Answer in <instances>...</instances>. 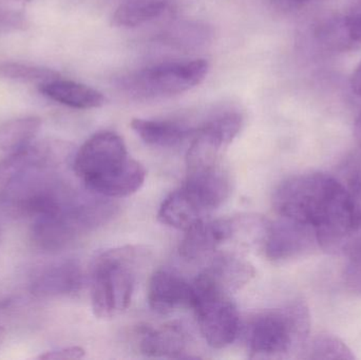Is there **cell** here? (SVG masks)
<instances>
[{
	"label": "cell",
	"mask_w": 361,
	"mask_h": 360,
	"mask_svg": "<svg viewBox=\"0 0 361 360\" xmlns=\"http://www.w3.org/2000/svg\"><path fill=\"white\" fill-rule=\"evenodd\" d=\"M241 127V116L227 113L195 129L187 152V168L212 166L221 163L223 150L237 137Z\"/></svg>",
	"instance_id": "cell-7"
},
{
	"label": "cell",
	"mask_w": 361,
	"mask_h": 360,
	"mask_svg": "<svg viewBox=\"0 0 361 360\" xmlns=\"http://www.w3.org/2000/svg\"><path fill=\"white\" fill-rule=\"evenodd\" d=\"M206 213L189 196L183 187L171 192L159 209V221L169 228L187 230L201 220L205 219Z\"/></svg>",
	"instance_id": "cell-16"
},
{
	"label": "cell",
	"mask_w": 361,
	"mask_h": 360,
	"mask_svg": "<svg viewBox=\"0 0 361 360\" xmlns=\"http://www.w3.org/2000/svg\"><path fill=\"white\" fill-rule=\"evenodd\" d=\"M149 306L159 314L192 309L193 287L177 273L157 271L148 285Z\"/></svg>",
	"instance_id": "cell-11"
},
{
	"label": "cell",
	"mask_w": 361,
	"mask_h": 360,
	"mask_svg": "<svg viewBox=\"0 0 361 360\" xmlns=\"http://www.w3.org/2000/svg\"><path fill=\"white\" fill-rule=\"evenodd\" d=\"M263 243L267 257L273 261L297 259L319 249L311 228L282 217L269 223Z\"/></svg>",
	"instance_id": "cell-8"
},
{
	"label": "cell",
	"mask_w": 361,
	"mask_h": 360,
	"mask_svg": "<svg viewBox=\"0 0 361 360\" xmlns=\"http://www.w3.org/2000/svg\"><path fill=\"white\" fill-rule=\"evenodd\" d=\"M187 169V178L182 187L206 215L228 199L231 192V178L221 163Z\"/></svg>",
	"instance_id": "cell-10"
},
{
	"label": "cell",
	"mask_w": 361,
	"mask_h": 360,
	"mask_svg": "<svg viewBox=\"0 0 361 360\" xmlns=\"http://www.w3.org/2000/svg\"><path fill=\"white\" fill-rule=\"evenodd\" d=\"M302 357L307 359H355L349 347L330 334H319L309 344H305Z\"/></svg>",
	"instance_id": "cell-21"
},
{
	"label": "cell",
	"mask_w": 361,
	"mask_h": 360,
	"mask_svg": "<svg viewBox=\"0 0 361 360\" xmlns=\"http://www.w3.org/2000/svg\"><path fill=\"white\" fill-rule=\"evenodd\" d=\"M73 170L85 188L106 199L131 196L146 179L143 165L129 156L122 137L112 131L85 142L74 156Z\"/></svg>",
	"instance_id": "cell-2"
},
{
	"label": "cell",
	"mask_w": 361,
	"mask_h": 360,
	"mask_svg": "<svg viewBox=\"0 0 361 360\" xmlns=\"http://www.w3.org/2000/svg\"><path fill=\"white\" fill-rule=\"evenodd\" d=\"M209 66L204 59L161 63L127 80L126 88L139 99H163L186 92L205 80Z\"/></svg>",
	"instance_id": "cell-6"
},
{
	"label": "cell",
	"mask_w": 361,
	"mask_h": 360,
	"mask_svg": "<svg viewBox=\"0 0 361 360\" xmlns=\"http://www.w3.org/2000/svg\"><path fill=\"white\" fill-rule=\"evenodd\" d=\"M192 287V309L204 340L212 348H226L237 340L241 327L239 312L231 295L197 278Z\"/></svg>",
	"instance_id": "cell-5"
},
{
	"label": "cell",
	"mask_w": 361,
	"mask_h": 360,
	"mask_svg": "<svg viewBox=\"0 0 361 360\" xmlns=\"http://www.w3.org/2000/svg\"><path fill=\"white\" fill-rule=\"evenodd\" d=\"M85 356V350L80 347H68L59 350L49 351L44 354L39 355L38 359H78Z\"/></svg>",
	"instance_id": "cell-24"
},
{
	"label": "cell",
	"mask_w": 361,
	"mask_h": 360,
	"mask_svg": "<svg viewBox=\"0 0 361 360\" xmlns=\"http://www.w3.org/2000/svg\"><path fill=\"white\" fill-rule=\"evenodd\" d=\"M25 25V17L20 13L15 12L12 8L0 10V34L23 29Z\"/></svg>",
	"instance_id": "cell-23"
},
{
	"label": "cell",
	"mask_w": 361,
	"mask_h": 360,
	"mask_svg": "<svg viewBox=\"0 0 361 360\" xmlns=\"http://www.w3.org/2000/svg\"><path fill=\"white\" fill-rule=\"evenodd\" d=\"M351 87L353 92L361 97V61L351 78Z\"/></svg>",
	"instance_id": "cell-25"
},
{
	"label": "cell",
	"mask_w": 361,
	"mask_h": 360,
	"mask_svg": "<svg viewBox=\"0 0 361 360\" xmlns=\"http://www.w3.org/2000/svg\"><path fill=\"white\" fill-rule=\"evenodd\" d=\"M139 346L141 352L147 356L180 359L186 353L188 334L179 323L146 327L140 333Z\"/></svg>",
	"instance_id": "cell-14"
},
{
	"label": "cell",
	"mask_w": 361,
	"mask_h": 360,
	"mask_svg": "<svg viewBox=\"0 0 361 360\" xmlns=\"http://www.w3.org/2000/svg\"><path fill=\"white\" fill-rule=\"evenodd\" d=\"M350 251L353 252L355 249H361V223L360 230H358L357 235H356L355 239H354L352 244L350 245Z\"/></svg>",
	"instance_id": "cell-27"
},
{
	"label": "cell",
	"mask_w": 361,
	"mask_h": 360,
	"mask_svg": "<svg viewBox=\"0 0 361 360\" xmlns=\"http://www.w3.org/2000/svg\"><path fill=\"white\" fill-rule=\"evenodd\" d=\"M343 277L348 289L361 296V249L351 252Z\"/></svg>",
	"instance_id": "cell-22"
},
{
	"label": "cell",
	"mask_w": 361,
	"mask_h": 360,
	"mask_svg": "<svg viewBox=\"0 0 361 360\" xmlns=\"http://www.w3.org/2000/svg\"><path fill=\"white\" fill-rule=\"evenodd\" d=\"M131 128L142 141L159 148H173L179 146L185 139H191L195 130L183 126L179 123L143 118H135L131 122Z\"/></svg>",
	"instance_id": "cell-17"
},
{
	"label": "cell",
	"mask_w": 361,
	"mask_h": 360,
	"mask_svg": "<svg viewBox=\"0 0 361 360\" xmlns=\"http://www.w3.org/2000/svg\"><path fill=\"white\" fill-rule=\"evenodd\" d=\"M42 127L37 116L13 118L0 124V151H18L33 143Z\"/></svg>",
	"instance_id": "cell-18"
},
{
	"label": "cell",
	"mask_w": 361,
	"mask_h": 360,
	"mask_svg": "<svg viewBox=\"0 0 361 360\" xmlns=\"http://www.w3.org/2000/svg\"><path fill=\"white\" fill-rule=\"evenodd\" d=\"M310 327L309 309L300 302L258 313L246 328L250 356L283 359L292 353L302 352Z\"/></svg>",
	"instance_id": "cell-3"
},
{
	"label": "cell",
	"mask_w": 361,
	"mask_h": 360,
	"mask_svg": "<svg viewBox=\"0 0 361 360\" xmlns=\"http://www.w3.org/2000/svg\"><path fill=\"white\" fill-rule=\"evenodd\" d=\"M59 77V73L39 66L4 61L0 63V80L42 86Z\"/></svg>",
	"instance_id": "cell-20"
},
{
	"label": "cell",
	"mask_w": 361,
	"mask_h": 360,
	"mask_svg": "<svg viewBox=\"0 0 361 360\" xmlns=\"http://www.w3.org/2000/svg\"><path fill=\"white\" fill-rule=\"evenodd\" d=\"M6 330H4V328L0 327V348H1L2 345H4V342H6Z\"/></svg>",
	"instance_id": "cell-28"
},
{
	"label": "cell",
	"mask_w": 361,
	"mask_h": 360,
	"mask_svg": "<svg viewBox=\"0 0 361 360\" xmlns=\"http://www.w3.org/2000/svg\"><path fill=\"white\" fill-rule=\"evenodd\" d=\"M32 1V0H0V6H4V8H12L14 6H23V4H27V2Z\"/></svg>",
	"instance_id": "cell-26"
},
{
	"label": "cell",
	"mask_w": 361,
	"mask_h": 360,
	"mask_svg": "<svg viewBox=\"0 0 361 360\" xmlns=\"http://www.w3.org/2000/svg\"><path fill=\"white\" fill-rule=\"evenodd\" d=\"M39 91L52 101L75 109H93L105 103L103 93L86 85L59 77L39 86Z\"/></svg>",
	"instance_id": "cell-15"
},
{
	"label": "cell",
	"mask_w": 361,
	"mask_h": 360,
	"mask_svg": "<svg viewBox=\"0 0 361 360\" xmlns=\"http://www.w3.org/2000/svg\"><path fill=\"white\" fill-rule=\"evenodd\" d=\"M82 285V272L74 260H63L42 268L31 283V292L38 298L73 295Z\"/></svg>",
	"instance_id": "cell-12"
},
{
	"label": "cell",
	"mask_w": 361,
	"mask_h": 360,
	"mask_svg": "<svg viewBox=\"0 0 361 360\" xmlns=\"http://www.w3.org/2000/svg\"><path fill=\"white\" fill-rule=\"evenodd\" d=\"M165 8V0H130L116 8L112 21L118 27H137L160 16Z\"/></svg>",
	"instance_id": "cell-19"
},
{
	"label": "cell",
	"mask_w": 361,
	"mask_h": 360,
	"mask_svg": "<svg viewBox=\"0 0 361 360\" xmlns=\"http://www.w3.org/2000/svg\"><path fill=\"white\" fill-rule=\"evenodd\" d=\"M255 276L254 266L239 256L222 254L197 276L210 287L233 295Z\"/></svg>",
	"instance_id": "cell-13"
},
{
	"label": "cell",
	"mask_w": 361,
	"mask_h": 360,
	"mask_svg": "<svg viewBox=\"0 0 361 360\" xmlns=\"http://www.w3.org/2000/svg\"><path fill=\"white\" fill-rule=\"evenodd\" d=\"M139 247L110 249L95 259L91 273V304L95 316L110 319L128 309L135 291Z\"/></svg>",
	"instance_id": "cell-4"
},
{
	"label": "cell",
	"mask_w": 361,
	"mask_h": 360,
	"mask_svg": "<svg viewBox=\"0 0 361 360\" xmlns=\"http://www.w3.org/2000/svg\"><path fill=\"white\" fill-rule=\"evenodd\" d=\"M241 228V218L206 220L185 230L180 245V256L187 261H195L210 255L219 245L237 236Z\"/></svg>",
	"instance_id": "cell-9"
},
{
	"label": "cell",
	"mask_w": 361,
	"mask_h": 360,
	"mask_svg": "<svg viewBox=\"0 0 361 360\" xmlns=\"http://www.w3.org/2000/svg\"><path fill=\"white\" fill-rule=\"evenodd\" d=\"M274 206L280 217L311 228L324 251L348 249L360 230L355 194L332 175L305 173L286 180L274 194Z\"/></svg>",
	"instance_id": "cell-1"
}]
</instances>
